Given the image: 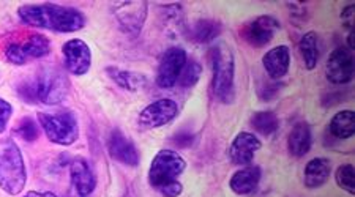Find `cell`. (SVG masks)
<instances>
[{
    "instance_id": "cell-14",
    "label": "cell",
    "mask_w": 355,
    "mask_h": 197,
    "mask_svg": "<svg viewBox=\"0 0 355 197\" xmlns=\"http://www.w3.org/2000/svg\"><path fill=\"white\" fill-rule=\"evenodd\" d=\"M107 152H110L112 160L128 167H136L141 161L139 152H137L133 141L125 136L120 130L111 131L110 139H107Z\"/></svg>"
},
{
    "instance_id": "cell-36",
    "label": "cell",
    "mask_w": 355,
    "mask_h": 197,
    "mask_svg": "<svg viewBox=\"0 0 355 197\" xmlns=\"http://www.w3.org/2000/svg\"><path fill=\"white\" fill-rule=\"evenodd\" d=\"M24 197H59L51 191H28Z\"/></svg>"
},
{
    "instance_id": "cell-23",
    "label": "cell",
    "mask_w": 355,
    "mask_h": 197,
    "mask_svg": "<svg viewBox=\"0 0 355 197\" xmlns=\"http://www.w3.org/2000/svg\"><path fill=\"white\" fill-rule=\"evenodd\" d=\"M106 73L110 74V78L116 83L119 87L128 90V92H137L144 89L147 84V78L141 73L128 71V69H120L117 67L106 68Z\"/></svg>"
},
{
    "instance_id": "cell-7",
    "label": "cell",
    "mask_w": 355,
    "mask_h": 197,
    "mask_svg": "<svg viewBox=\"0 0 355 197\" xmlns=\"http://www.w3.org/2000/svg\"><path fill=\"white\" fill-rule=\"evenodd\" d=\"M51 52V42L42 33L28 35L22 42H11L5 48V57L13 65H26L27 62L43 59Z\"/></svg>"
},
{
    "instance_id": "cell-10",
    "label": "cell",
    "mask_w": 355,
    "mask_h": 197,
    "mask_svg": "<svg viewBox=\"0 0 355 197\" xmlns=\"http://www.w3.org/2000/svg\"><path fill=\"white\" fill-rule=\"evenodd\" d=\"M279 31V21L270 15H262L254 17L253 21L246 22L240 31V35L246 43L253 48H264L272 42L275 35Z\"/></svg>"
},
{
    "instance_id": "cell-12",
    "label": "cell",
    "mask_w": 355,
    "mask_h": 197,
    "mask_svg": "<svg viewBox=\"0 0 355 197\" xmlns=\"http://www.w3.org/2000/svg\"><path fill=\"white\" fill-rule=\"evenodd\" d=\"M64 52V63L68 73L73 76H84L92 67V51L89 44L83 40H68L62 48Z\"/></svg>"
},
{
    "instance_id": "cell-22",
    "label": "cell",
    "mask_w": 355,
    "mask_h": 197,
    "mask_svg": "<svg viewBox=\"0 0 355 197\" xmlns=\"http://www.w3.org/2000/svg\"><path fill=\"white\" fill-rule=\"evenodd\" d=\"M223 26L216 19H198L191 27H188V38L198 44H209L215 42L221 35Z\"/></svg>"
},
{
    "instance_id": "cell-32",
    "label": "cell",
    "mask_w": 355,
    "mask_h": 197,
    "mask_svg": "<svg viewBox=\"0 0 355 197\" xmlns=\"http://www.w3.org/2000/svg\"><path fill=\"white\" fill-rule=\"evenodd\" d=\"M158 193L163 197H179L183 193V187H182V183L177 180V182L164 185V187L158 189Z\"/></svg>"
},
{
    "instance_id": "cell-20",
    "label": "cell",
    "mask_w": 355,
    "mask_h": 197,
    "mask_svg": "<svg viewBox=\"0 0 355 197\" xmlns=\"http://www.w3.org/2000/svg\"><path fill=\"white\" fill-rule=\"evenodd\" d=\"M313 146V135L311 126L306 121H299L292 126L288 137V150L295 158H302L311 150Z\"/></svg>"
},
{
    "instance_id": "cell-6",
    "label": "cell",
    "mask_w": 355,
    "mask_h": 197,
    "mask_svg": "<svg viewBox=\"0 0 355 197\" xmlns=\"http://www.w3.org/2000/svg\"><path fill=\"white\" fill-rule=\"evenodd\" d=\"M187 169V161L174 150H159L152 160L148 169V183L157 191L164 185L177 182L183 171Z\"/></svg>"
},
{
    "instance_id": "cell-5",
    "label": "cell",
    "mask_w": 355,
    "mask_h": 197,
    "mask_svg": "<svg viewBox=\"0 0 355 197\" xmlns=\"http://www.w3.org/2000/svg\"><path fill=\"white\" fill-rule=\"evenodd\" d=\"M38 123L46 137L57 146H73L79 137V125L76 115L70 111L40 112Z\"/></svg>"
},
{
    "instance_id": "cell-34",
    "label": "cell",
    "mask_w": 355,
    "mask_h": 197,
    "mask_svg": "<svg viewBox=\"0 0 355 197\" xmlns=\"http://www.w3.org/2000/svg\"><path fill=\"white\" fill-rule=\"evenodd\" d=\"M288 8L291 11V16L294 17V19H299V21H305L308 17V10H306V5L303 3H288Z\"/></svg>"
},
{
    "instance_id": "cell-4",
    "label": "cell",
    "mask_w": 355,
    "mask_h": 197,
    "mask_svg": "<svg viewBox=\"0 0 355 197\" xmlns=\"http://www.w3.org/2000/svg\"><path fill=\"white\" fill-rule=\"evenodd\" d=\"M27 183V171L22 153L13 139H0V189L8 196L22 193Z\"/></svg>"
},
{
    "instance_id": "cell-17",
    "label": "cell",
    "mask_w": 355,
    "mask_h": 197,
    "mask_svg": "<svg viewBox=\"0 0 355 197\" xmlns=\"http://www.w3.org/2000/svg\"><path fill=\"white\" fill-rule=\"evenodd\" d=\"M159 24H162L163 31L173 38H179L187 35L188 26L185 11L180 3H168L159 7Z\"/></svg>"
},
{
    "instance_id": "cell-13",
    "label": "cell",
    "mask_w": 355,
    "mask_h": 197,
    "mask_svg": "<svg viewBox=\"0 0 355 197\" xmlns=\"http://www.w3.org/2000/svg\"><path fill=\"white\" fill-rule=\"evenodd\" d=\"M325 76L335 85L349 84L354 78V55L346 48H336L325 63Z\"/></svg>"
},
{
    "instance_id": "cell-30",
    "label": "cell",
    "mask_w": 355,
    "mask_h": 197,
    "mask_svg": "<svg viewBox=\"0 0 355 197\" xmlns=\"http://www.w3.org/2000/svg\"><path fill=\"white\" fill-rule=\"evenodd\" d=\"M283 89V84L279 80H270V83H266L259 87L257 90V95L262 101H270L273 98H277L279 92Z\"/></svg>"
},
{
    "instance_id": "cell-16",
    "label": "cell",
    "mask_w": 355,
    "mask_h": 197,
    "mask_svg": "<svg viewBox=\"0 0 355 197\" xmlns=\"http://www.w3.org/2000/svg\"><path fill=\"white\" fill-rule=\"evenodd\" d=\"M70 178L73 189L78 197H90L96 188V177L90 164L83 158H76L70 163Z\"/></svg>"
},
{
    "instance_id": "cell-28",
    "label": "cell",
    "mask_w": 355,
    "mask_h": 197,
    "mask_svg": "<svg viewBox=\"0 0 355 197\" xmlns=\"http://www.w3.org/2000/svg\"><path fill=\"white\" fill-rule=\"evenodd\" d=\"M336 185L349 194H355V169L352 164H343L335 172Z\"/></svg>"
},
{
    "instance_id": "cell-8",
    "label": "cell",
    "mask_w": 355,
    "mask_h": 197,
    "mask_svg": "<svg viewBox=\"0 0 355 197\" xmlns=\"http://www.w3.org/2000/svg\"><path fill=\"white\" fill-rule=\"evenodd\" d=\"M111 10L120 31L128 35H137L147 21L148 3L144 0H122L114 2Z\"/></svg>"
},
{
    "instance_id": "cell-35",
    "label": "cell",
    "mask_w": 355,
    "mask_h": 197,
    "mask_svg": "<svg viewBox=\"0 0 355 197\" xmlns=\"http://www.w3.org/2000/svg\"><path fill=\"white\" fill-rule=\"evenodd\" d=\"M354 11H355V5H354V3L347 5V7L341 11V21L345 22V26L349 28V31H352V24H354Z\"/></svg>"
},
{
    "instance_id": "cell-33",
    "label": "cell",
    "mask_w": 355,
    "mask_h": 197,
    "mask_svg": "<svg viewBox=\"0 0 355 197\" xmlns=\"http://www.w3.org/2000/svg\"><path fill=\"white\" fill-rule=\"evenodd\" d=\"M173 142L175 144L177 147L188 148V147L193 146L194 136L191 135V132H188V131H180V132H177V135L173 137Z\"/></svg>"
},
{
    "instance_id": "cell-24",
    "label": "cell",
    "mask_w": 355,
    "mask_h": 197,
    "mask_svg": "<svg viewBox=\"0 0 355 197\" xmlns=\"http://www.w3.org/2000/svg\"><path fill=\"white\" fill-rule=\"evenodd\" d=\"M330 135L340 139V141H346L351 139L355 132V114L354 111H340L331 117L329 123Z\"/></svg>"
},
{
    "instance_id": "cell-3",
    "label": "cell",
    "mask_w": 355,
    "mask_h": 197,
    "mask_svg": "<svg viewBox=\"0 0 355 197\" xmlns=\"http://www.w3.org/2000/svg\"><path fill=\"white\" fill-rule=\"evenodd\" d=\"M211 92L223 104H232L236 100V60L227 44L220 43L211 49Z\"/></svg>"
},
{
    "instance_id": "cell-18",
    "label": "cell",
    "mask_w": 355,
    "mask_h": 197,
    "mask_svg": "<svg viewBox=\"0 0 355 197\" xmlns=\"http://www.w3.org/2000/svg\"><path fill=\"white\" fill-rule=\"evenodd\" d=\"M262 65L272 80H282L291 67V51L288 46L279 44L267 51L262 57Z\"/></svg>"
},
{
    "instance_id": "cell-15",
    "label": "cell",
    "mask_w": 355,
    "mask_h": 197,
    "mask_svg": "<svg viewBox=\"0 0 355 197\" xmlns=\"http://www.w3.org/2000/svg\"><path fill=\"white\" fill-rule=\"evenodd\" d=\"M262 144L257 136L253 132L242 131L234 137V141L229 147V158H231L232 164L245 167L253 163L256 152H259Z\"/></svg>"
},
{
    "instance_id": "cell-11",
    "label": "cell",
    "mask_w": 355,
    "mask_h": 197,
    "mask_svg": "<svg viewBox=\"0 0 355 197\" xmlns=\"http://www.w3.org/2000/svg\"><path fill=\"white\" fill-rule=\"evenodd\" d=\"M187 60L188 57L185 49L174 46V48L164 51L157 71V85L162 87V89H173L179 83L180 73Z\"/></svg>"
},
{
    "instance_id": "cell-2",
    "label": "cell",
    "mask_w": 355,
    "mask_h": 197,
    "mask_svg": "<svg viewBox=\"0 0 355 197\" xmlns=\"http://www.w3.org/2000/svg\"><path fill=\"white\" fill-rule=\"evenodd\" d=\"M70 92V80L60 68L48 67L37 74L22 80L18 85V95L28 104H46L55 106L67 98Z\"/></svg>"
},
{
    "instance_id": "cell-27",
    "label": "cell",
    "mask_w": 355,
    "mask_h": 197,
    "mask_svg": "<svg viewBox=\"0 0 355 197\" xmlns=\"http://www.w3.org/2000/svg\"><path fill=\"white\" fill-rule=\"evenodd\" d=\"M200 74H202V67L200 63L196 60H187L185 67H183L180 78H179V84L182 89H191V87L196 85L200 79Z\"/></svg>"
},
{
    "instance_id": "cell-25",
    "label": "cell",
    "mask_w": 355,
    "mask_h": 197,
    "mask_svg": "<svg viewBox=\"0 0 355 197\" xmlns=\"http://www.w3.org/2000/svg\"><path fill=\"white\" fill-rule=\"evenodd\" d=\"M299 51L305 63L306 69H314L319 63V55H320V48H319V37L316 32H306L303 35L300 43H299Z\"/></svg>"
},
{
    "instance_id": "cell-9",
    "label": "cell",
    "mask_w": 355,
    "mask_h": 197,
    "mask_svg": "<svg viewBox=\"0 0 355 197\" xmlns=\"http://www.w3.org/2000/svg\"><path fill=\"white\" fill-rule=\"evenodd\" d=\"M177 114H179L177 103L169 98H162L142 109L137 117V123L144 130L162 128V126L171 123L177 117Z\"/></svg>"
},
{
    "instance_id": "cell-26",
    "label": "cell",
    "mask_w": 355,
    "mask_h": 197,
    "mask_svg": "<svg viewBox=\"0 0 355 197\" xmlns=\"http://www.w3.org/2000/svg\"><path fill=\"white\" fill-rule=\"evenodd\" d=\"M251 126L262 136H272L279 128V120L272 111H259L251 117Z\"/></svg>"
},
{
    "instance_id": "cell-29",
    "label": "cell",
    "mask_w": 355,
    "mask_h": 197,
    "mask_svg": "<svg viewBox=\"0 0 355 197\" xmlns=\"http://www.w3.org/2000/svg\"><path fill=\"white\" fill-rule=\"evenodd\" d=\"M16 135H18L22 141L26 142H33L37 141L40 136V126L33 119L24 117L19 120V123L16 125Z\"/></svg>"
},
{
    "instance_id": "cell-1",
    "label": "cell",
    "mask_w": 355,
    "mask_h": 197,
    "mask_svg": "<svg viewBox=\"0 0 355 197\" xmlns=\"http://www.w3.org/2000/svg\"><path fill=\"white\" fill-rule=\"evenodd\" d=\"M18 16L22 24L57 33H73L81 31L85 26V17L81 11L57 3L21 5Z\"/></svg>"
},
{
    "instance_id": "cell-21",
    "label": "cell",
    "mask_w": 355,
    "mask_h": 197,
    "mask_svg": "<svg viewBox=\"0 0 355 197\" xmlns=\"http://www.w3.org/2000/svg\"><path fill=\"white\" fill-rule=\"evenodd\" d=\"M330 172L331 166L327 158H313L305 166L303 183L308 189H318L329 182Z\"/></svg>"
},
{
    "instance_id": "cell-31",
    "label": "cell",
    "mask_w": 355,
    "mask_h": 197,
    "mask_svg": "<svg viewBox=\"0 0 355 197\" xmlns=\"http://www.w3.org/2000/svg\"><path fill=\"white\" fill-rule=\"evenodd\" d=\"M11 115H13V106L7 100L0 98V135L7 130Z\"/></svg>"
},
{
    "instance_id": "cell-19",
    "label": "cell",
    "mask_w": 355,
    "mask_h": 197,
    "mask_svg": "<svg viewBox=\"0 0 355 197\" xmlns=\"http://www.w3.org/2000/svg\"><path fill=\"white\" fill-rule=\"evenodd\" d=\"M262 171L259 166H245L239 169L229 180V187H231L232 193L237 196H248L253 194L261 183Z\"/></svg>"
}]
</instances>
